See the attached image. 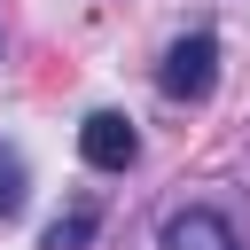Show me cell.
Listing matches in <instances>:
<instances>
[{
  "mask_svg": "<svg viewBox=\"0 0 250 250\" xmlns=\"http://www.w3.org/2000/svg\"><path fill=\"white\" fill-rule=\"evenodd\" d=\"M156 86H164V102H211V86H219V39L211 31L172 39L164 62H156Z\"/></svg>",
  "mask_w": 250,
  "mask_h": 250,
  "instance_id": "6da1fadb",
  "label": "cell"
},
{
  "mask_svg": "<svg viewBox=\"0 0 250 250\" xmlns=\"http://www.w3.org/2000/svg\"><path fill=\"white\" fill-rule=\"evenodd\" d=\"M78 156H86L94 172H125V164L141 156V133H133V117H125V109H94V117L78 125Z\"/></svg>",
  "mask_w": 250,
  "mask_h": 250,
  "instance_id": "7a4b0ae2",
  "label": "cell"
},
{
  "mask_svg": "<svg viewBox=\"0 0 250 250\" xmlns=\"http://www.w3.org/2000/svg\"><path fill=\"white\" fill-rule=\"evenodd\" d=\"M156 242H164V250H242V242H234V227H227V211H211V203L172 211Z\"/></svg>",
  "mask_w": 250,
  "mask_h": 250,
  "instance_id": "3957f363",
  "label": "cell"
},
{
  "mask_svg": "<svg viewBox=\"0 0 250 250\" xmlns=\"http://www.w3.org/2000/svg\"><path fill=\"white\" fill-rule=\"evenodd\" d=\"M94 227H102V203H70V211L47 227V242H39V250H86V242H94Z\"/></svg>",
  "mask_w": 250,
  "mask_h": 250,
  "instance_id": "277c9868",
  "label": "cell"
},
{
  "mask_svg": "<svg viewBox=\"0 0 250 250\" xmlns=\"http://www.w3.org/2000/svg\"><path fill=\"white\" fill-rule=\"evenodd\" d=\"M23 203H31V172H23V156L0 141V219H16Z\"/></svg>",
  "mask_w": 250,
  "mask_h": 250,
  "instance_id": "5b68a950",
  "label": "cell"
}]
</instances>
